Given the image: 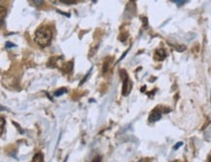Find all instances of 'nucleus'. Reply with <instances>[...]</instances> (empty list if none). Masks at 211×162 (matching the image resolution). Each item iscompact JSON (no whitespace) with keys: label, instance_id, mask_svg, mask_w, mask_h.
<instances>
[{"label":"nucleus","instance_id":"nucleus-14","mask_svg":"<svg viewBox=\"0 0 211 162\" xmlns=\"http://www.w3.org/2000/svg\"><path fill=\"white\" fill-rule=\"evenodd\" d=\"M5 46H6V48H12V47H15V45L12 44V43H10V42H7Z\"/></svg>","mask_w":211,"mask_h":162},{"label":"nucleus","instance_id":"nucleus-5","mask_svg":"<svg viewBox=\"0 0 211 162\" xmlns=\"http://www.w3.org/2000/svg\"><path fill=\"white\" fill-rule=\"evenodd\" d=\"M112 63H113V57H111V56H109L108 58L105 59V61H104V63H103V67H102V72L104 74L107 73L108 72L109 68H110V66L112 65Z\"/></svg>","mask_w":211,"mask_h":162},{"label":"nucleus","instance_id":"nucleus-7","mask_svg":"<svg viewBox=\"0 0 211 162\" xmlns=\"http://www.w3.org/2000/svg\"><path fill=\"white\" fill-rule=\"evenodd\" d=\"M31 162H43V154L41 152L36 153L33 158H32V161Z\"/></svg>","mask_w":211,"mask_h":162},{"label":"nucleus","instance_id":"nucleus-3","mask_svg":"<svg viewBox=\"0 0 211 162\" xmlns=\"http://www.w3.org/2000/svg\"><path fill=\"white\" fill-rule=\"evenodd\" d=\"M159 109H160V107H157L154 111H152L151 115L149 116V121L150 122H155V121H157L159 119H161V118H162V112Z\"/></svg>","mask_w":211,"mask_h":162},{"label":"nucleus","instance_id":"nucleus-12","mask_svg":"<svg viewBox=\"0 0 211 162\" xmlns=\"http://www.w3.org/2000/svg\"><path fill=\"white\" fill-rule=\"evenodd\" d=\"M182 145H183V143H182V142H179L178 144H176V145H175V146L173 147V149H177V148H179V147H181Z\"/></svg>","mask_w":211,"mask_h":162},{"label":"nucleus","instance_id":"nucleus-15","mask_svg":"<svg viewBox=\"0 0 211 162\" xmlns=\"http://www.w3.org/2000/svg\"><path fill=\"white\" fill-rule=\"evenodd\" d=\"M66 160H67V157H66V158H65V160H64L63 162H66Z\"/></svg>","mask_w":211,"mask_h":162},{"label":"nucleus","instance_id":"nucleus-2","mask_svg":"<svg viewBox=\"0 0 211 162\" xmlns=\"http://www.w3.org/2000/svg\"><path fill=\"white\" fill-rule=\"evenodd\" d=\"M121 73V77L123 80V89H122V94L124 96H127L129 92H130V89H131V83H130V80L128 77V73L126 72V70L122 69L120 71Z\"/></svg>","mask_w":211,"mask_h":162},{"label":"nucleus","instance_id":"nucleus-10","mask_svg":"<svg viewBox=\"0 0 211 162\" xmlns=\"http://www.w3.org/2000/svg\"><path fill=\"white\" fill-rule=\"evenodd\" d=\"M172 2H174V3H176L177 5H183V4H185V3H186V1H184V0H182V1H174V0H173V1H172Z\"/></svg>","mask_w":211,"mask_h":162},{"label":"nucleus","instance_id":"nucleus-13","mask_svg":"<svg viewBox=\"0 0 211 162\" xmlns=\"http://www.w3.org/2000/svg\"><path fill=\"white\" fill-rule=\"evenodd\" d=\"M93 162H102V159H101V157L100 156H96L93 160Z\"/></svg>","mask_w":211,"mask_h":162},{"label":"nucleus","instance_id":"nucleus-11","mask_svg":"<svg viewBox=\"0 0 211 162\" xmlns=\"http://www.w3.org/2000/svg\"><path fill=\"white\" fill-rule=\"evenodd\" d=\"M3 129H4V118H1V134H3Z\"/></svg>","mask_w":211,"mask_h":162},{"label":"nucleus","instance_id":"nucleus-6","mask_svg":"<svg viewBox=\"0 0 211 162\" xmlns=\"http://www.w3.org/2000/svg\"><path fill=\"white\" fill-rule=\"evenodd\" d=\"M61 70L64 73H70L73 70V61H69L67 63L63 64L61 67Z\"/></svg>","mask_w":211,"mask_h":162},{"label":"nucleus","instance_id":"nucleus-8","mask_svg":"<svg viewBox=\"0 0 211 162\" xmlns=\"http://www.w3.org/2000/svg\"><path fill=\"white\" fill-rule=\"evenodd\" d=\"M65 92H66V89H60L57 90V91L54 92V96H61V95L64 94Z\"/></svg>","mask_w":211,"mask_h":162},{"label":"nucleus","instance_id":"nucleus-1","mask_svg":"<svg viewBox=\"0 0 211 162\" xmlns=\"http://www.w3.org/2000/svg\"><path fill=\"white\" fill-rule=\"evenodd\" d=\"M53 39V31L49 25H41L35 31L34 41L40 47H48Z\"/></svg>","mask_w":211,"mask_h":162},{"label":"nucleus","instance_id":"nucleus-4","mask_svg":"<svg viewBox=\"0 0 211 162\" xmlns=\"http://www.w3.org/2000/svg\"><path fill=\"white\" fill-rule=\"evenodd\" d=\"M166 57V52L164 49H158L155 53V58L157 60H163Z\"/></svg>","mask_w":211,"mask_h":162},{"label":"nucleus","instance_id":"nucleus-9","mask_svg":"<svg viewBox=\"0 0 211 162\" xmlns=\"http://www.w3.org/2000/svg\"><path fill=\"white\" fill-rule=\"evenodd\" d=\"M60 2H63V3H66V4H74L77 1H74V0H71V1L70 0H68V1L67 0H60Z\"/></svg>","mask_w":211,"mask_h":162}]
</instances>
